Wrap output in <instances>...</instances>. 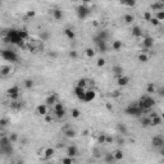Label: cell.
Instances as JSON below:
<instances>
[{
	"mask_svg": "<svg viewBox=\"0 0 164 164\" xmlns=\"http://www.w3.org/2000/svg\"><path fill=\"white\" fill-rule=\"evenodd\" d=\"M62 132L64 133V136L67 138H73L76 136V130L72 127V126H65V127H63Z\"/></svg>",
	"mask_w": 164,
	"mask_h": 164,
	"instance_id": "5",
	"label": "cell"
},
{
	"mask_svg": "<svg viewBox=\"0 0 164 164\" xmlns=\"http://www.w3.org/2000/svg\"><path fill=\"white\" fill-rule=\"evenodd\" d=\"M117 130L119 131V133H123V135L127 133V128H126V126H123L122 123H118V124H117Z\"/></svg>",
	"mask_w": 164,
	"mask_h": 164,
	"instance_id": "37",
	"label": "cell"
},
{
	"mask_svg": "<svg viewBox=\"0 0 164 164\" xmlns=\"http://www.w3.org/2000/svg\"><path fill=\"white\" fill-rule=\"evenodd\" d=\"M56 101H58V96H56V94H50L48 97H46L45 100V104L49 106H51L53 104H55Z\"/></svg>",
	"mask_w": 164,
	"mask_h": 164,
	"instance_id": "20",
	"label": "cell"
},
{
	"mask_svg": "<svg viewBox=\"0 0 164 164\" xmlns=\"http://www.w3.org/2000/svg\"><path fill=\"white\" fill-rule=\"evenodd\" d=\"M131 34L135 37H141L142 36V30H141L140 26H133L132 30H131Z\"/></svg>",
	"mask_w": 164,
	"mask_h": 164,
	"instance_id": "22",
	"label": "cell"
},
{
	"mask_svg": "<svg viewBox=\"0 0 164 164\" xmlns=\"http://www.w3.org/2000/svg\"><path fill=\"white\" fill-rule=\"evenodd\" d=\"M142 18H144V21L149 22L153 18V12H151V10H145L144 14H142Z\"/></svg>",
	"mask_w": 164,
	"mask_h": 164,
	"instance_id": "32",
	"label": "cell"
},
{
	"mask_svg": "<svg viewBox=\"0 0 164 164\" xmlns=\"http://www.w3.org/2000/svg\"><path fill=\"white\" fill-rule=\"evenodd\" d=\"M81 1H83V3H89L90 0H81Z\"/></svg>",
	"mask_w": 164,
	"mask_h": 164,
	"instance_id": "53",
	"label": "cell"
},
{
	"mask_svg": "<svg viewBox=\"0 0 164 164\" xmlns=\"http://www.w3.org/2000/svg\"><path fill=\"white\" fill-rule=\"evenodd\" d=\"M54 154H55V150H54V147H51V146H46L41 150V155H42L44 159H50Z\"/></svg>",
	"mask_w": 164,
	"mask_h": 164,
	"instance_id": "6",
	"label": "cell"
},
{
	"mask_svg": "<svg viewBox=\"0 0 164 164\" xmlns=\"http://www.w3.org/2000/svg\"><path fill=\"white\" fill-rule=\"evenodd\" d=\"M122 48H123V42H122V41L116 40V41H113V42H112V49H113L114 51H119Z\"/></svg>",
	"mask_w": 164,
	"mask_h": 164,
	"instance_id": "26",
	"label": "cell"
},
{
	"mask_svg": "<svg viewBox=\"0 0 164 164\" xmlns=\"http://www.w3.org/2000/svg\"><path fill=\"white\" fill-rule=\"evenodd\" d=\"M118 142H119V145H123L124 144V138H118Z\"/></svg>",
	"mask_w": 164,
	"mask_h": 164,
	"instance_id": "51",
	"label": "cell"
},
{
	"mask_svg": "<svg viewBox=\"0 0 164 164\" xmlns=\"http://www.w3.org/2000/svg\"><path fill=\"white\" fill-rule=\"evenodd\" d=\"M151 9H154V12H157V10H163L164 9V4L162 0H158V1H155L154 4L151 5Z\"/></svg>",
	"mask_w": 164,
	"mask_h": 164,
	"instance_id": "24",
	"label": "cell"
},
{
	"mask_svg": "<svg viewBox=\"0 0 164 164\" xmlns=\"http://www.w3.org/2000/svg\"><path fill=\"white\" fill-rule=\"evenodd\" d=\"M64 35H65V37H67V39H69V40H75V37H76L75 31H73L72 28H69V27L64 28Z\"/></svg>",
	"mask_w": 164,
	"mask_h": 164,
	"instance_id": "23",
	"label": "cell"
},
{
	"mask_svg": "<svg viewBox=\"0 0 164 164\" xmlns=\"http://www.w3.org/2000/svg\"><path fill=\"white\" fill-rule=\"evenodd\" d=\"M51 110H53V113L59 112V110H64V105H63V103L56 101L55 104H53V105H51Z\"/></svg>",
	"mask_w": 164,
	"mask_h": 164,
	"instance_id": "27",
	"label": "cell"
},
{
	"mask_svg": "<svg viewBox=\"0 0 164 164\" xmlns=\"http://www.w3.org/2000/svg\"><path fill=\"white\" fill-rule=\"evenodd\" d=\"M121 3L128 8H133L136 5V0H121Z\"/></svg>",
	"mask_w": 164,
	"mask_h": 164,
	"instance_id": "30",
	"label": "cell"
},
{
	"mask_svg": "<svg viewBox=\"0 0 164 164\" xmlns=\"http://www.w3.org/2000/svg\"><path fill=\"white\" fill-rule=\"evenodd\" d=\"M141 39H142V41H141V44H142L144 46V50H149V49H151L153 46H154V39L150 36H141Z\"/></svg>",
	"mask_w": 164,
	"mask_h": 164,
	"instance_id": "4",
	"label": "cell"
},
{
	"mask_svg": "<svg viewBox=\"0 0 164 164\" xmlns=\"http://www.w3.org/2000/svg\"><path fill=\"white\" fill-rule=\"evenodd\" d=\"M0 146H1V142H0Z\"/></svg>",
	"mask_w": 164,
	"mask_h": 164,
	"instance_id": "54",
	"label": "cell"
},
{
	"mask_svg": "<svg viewBox=\"0 0 164 164\" xmlns=\"http://www.w3.org/2000/svg\"><path fill=\"white\" fill-rule=\"evenodd\" d=\"M149 23H151V24H153V26H154V27H157V26H159V24H162V22H159V21L157 19V18L154 17V15H153V18H151V19L149 21Z\"/></svg>",
	"mask_w": 164,
	"mask_h": 164,
	"instance_id": "43",
	"label": "cell"
},
{
	"mask_svg": "<svg viewBox=\"0 0 164 164\" xmlns=\"http://www.w3.org/2000/svg\"><path fill=\"white\" fill-rule=\"evenodd\" d=\"M128 82H130V78L127 77V76H124V75H122V76H119V77H117V85L118 86H127L128 85Z\"/></svg>",
	"mask_w": 164,
	"mask_h": 164,
	"instance_id": "16",
	"label": "cell"
},
{
	"mask_svg": "<svg viewBox=\"0 0 164 164\" xmlns=\"http://www.w3.org/2000/svg\"><path fill=\"white\" fill-rule=\"evenodd\" d=\"M155 91H157V87H155V85H154V83H149V85H147V87H146V92H147V95L154 94Z\"/></svg>",
	"mask_w": 164,
	"mask_h": 164,
	"instance_id": "31",
	"label": "cell"
},
{
	"mask_svg": "<svg viewBox=\"0 0 164 164\" xmlns=\"http://www.w3.org/2000/svg\"><path fill=\"white\" fill-rule=\"evenodd\" d=\"M1 55H3V58L7 59L8 62H15L17 60V55H15L13 51L4 50V51H1Z\"/></svg>",
	"mask_w": 164,
	"mask_h": 164,
	"instance_id": "11",
	"label": "cell"
},
{
	"mask_svg": "<svg viewBox=\"0 0 164 164\" xmlns=\"http://www.w3.org/2000/svg\"><path fill=\"white\" fill-rule=\"evenodd\" d=\"M89 14H90V10L87 9L86 7H78L77 8V15H78V18L85 19V18H86Z\"/></svg>",
	"mask_w": 164,
	"mask_h": 164,
	"instance_id": "13",
	"label": "cell"
},
{
	"mask_svg": "<svg viewBox=\"0 0 164 164\" xmlns=\"http://www.w3.org/2000/svg\"><path fill=\"white\" fill-rule=\"evenodd\" d=\"M95 97H96V92H95V90L89 89V90L85 91V96H83V100H82V101L90 103V101H92V100H95Z\"/></svg>",
	"mask_w": 164,
	"mask_h": 164,
	"instance_id": "7",
	"label": "cell"
},
{
	"mask_svg": "<svg viewBox=\"0 0 164 164\" xmlns=\"http://www.w3.org/2000/svg\"><path fill=\"white\" fill-rule=\"evenodd\" d=\"M8 123H9V119L8 118H0V126L5 127V126H8Z\"/></svg>",
	"mask_w": 164,
	"mask_h": 164,
	"instance_id": "46",
	"label": "cell"
},
{
	"mask_svg": "<svg viewBox=\"0 0 164 164\" xmlns=\"http://www.w3.org/2000/svg\"><path fill=\"white\" fill-rule=\"evenodd\" d=\"M105 63H106V60L104 58H99L96 60V65H97V67H104V65H105Z\"/></svg>",
	"mask_w": 164,
	"mask_h": 164,
	"instance_id": "45",
	"label": "cell"
},
{
	"mask_svg": "<svg viewBox=\"0 0 164 164\" xmlns=\"http://www.w3.org/2000/svg\"><path fill=\"white\" fill-rule=\"evenodd\" d=\"M81 116H82V113L78 108H73L72 110H71V117H72L73 119H78Z\"/></svg>",
	"mask_w": 164,
	"mask_h": 164,
	"instance_id": "28",
	"label": "cell"
},
{
	"mask_svg": "<svg viewBox=\"0 0 164 164\" xmlns=\"http://www.w3.org/2000/svg\"><path fill=\"white\" fill-rule=\"evenodd\" d=\"M105 140H106V135H105V133H100L99 137H97V144L104 145V144H105Z\"/></svg>",
	"mask_w": 164,
	"mask_h": 164,
	"instance_id": "38",
	"label": "cell"
},
{
	"mask_svg": "<svg viewBox=\"0 0 164 164\" xmlns=\"http://www.w3.org/2000/svg\"><path fill=\"white\" fill-rule=\"evenodd\" d=\"M67 155H69V157H77L78 155V149L75 146V145H71V146H68V150H67Z\"/></svg>",
	"mask_w": 164,
	"mask_h": 164,
	"instance_id": "21",
	"label": "cell"
},
{
	"mask_svg": "<svg viewBox=\"0 0 164 164\" xmlns=\"http://www.w3.org/2000/svg\"><path fill=\"white\" fill-rule=\"evenodd\" d=\"M138 106H140L141 109H142V112H147L150 110V109L154 106V99H153L151 96H149V95H145V96H142L140 100H138Z\"/></svg>",
	"mask_w": 164,
	"mask_h": 164,
	"instance_id": "1",
	"label": "cell"
},
{
	"mask_svg": "<svg viewBox=\"0 0 164 164\" xmlns=\"http://www.w3.org/2000/svg\"><path fill=\"white\" fill-rule=\"evenodd\" d=\"M17 32H18V36H19L22 40L26 41L27 39H28V34H27L26 30H19V31H17Z\"/></svg>",
	"mask_w": 164,
	"mask_h": 164,
	"instance_id": "35",
	"label": "cell"
},
{
	"mask_svg": "<svg viewBox=\"0 0 164 164\" xmlns=\"http://www.w3.org/2000/svg\"><path fill=\"white\" fill-rule=\"evenodd\" d=\"M123 21H124V23H127V24H132L133 22H135V15L127 13V14L123 15Z\"/></svg>",
	"mask_w": 164,
	"mask_h": 164,
	"instance_id": "25",
	"label": "cell"
},
{
	"mask_svg": "<svg viewBox=\"0 0 164 164\" xmlns=\"http://www.w3.org/2000/svg\"><path fill=\"white\" fill-rule=\"evenodd\" d=\"M112 155H113L114 162H119V160H122L123 158H124V154H123V151H122V150H119V149L114 150V151L112 153Z\"/></svg>",
	"mask_w": 164,
	"mask_h": 164,
	"instance_id": "18",
	"label": "cell"
},
{
	"mask_svg": "<svg viewBox=\"0 0 164 164\" xmlns=\"http://www.w3.org/2000/svg\"><path fill=\"white\" fill-rule=\"evenodd\" d=\"M113 142V137L109 135H106V140H105V144H112Z\"/></svg>",
	"mask_w": 164,
	"mask_h": 164,
	"instance_id": "50",
	"label": "cell"
},
{
	"mask_svg": "<svg viewBox=\"0 0 164 164\" xmlns=\"http://www.w3.org/2000/svg\"><path fill=\"white\" fill-rule=\"evenodd\" d=\"M151 144L154 147H163V144H164V138L162 135H157L153 137L151 140Z\"/></svg>",
	"mask_w": 164,
	"mask_h": 164,
	"instance_id": "12",
	"label": "cell"
},
{
	"mask_svg": "<svg viewBox=\"0 0 164 164\" xmlns=\"http://www.w3.org/2000/svg\"><path fill=\"white\" fill-rule=\"evenodd\" d=\"M104 162H106V163H112V162H114L112 153H110V154H105V157H104Z\"/></svg>",
	"mask_w": 164,
	"mask_h": 164,
	"instance_id": "42",
	"label": "cell"
},
{
	"mask_svg": "<svg viewBox=\"0 0 164 164\" xmlns=\"http://www.w3.org/2000/svg\"><path fill=\"white\" fill-rule=\"evenodd\" d=\"M153 15H154L159 22H163L164 21V9L163 10H157V12L153 13Z\"/></svg>",
	"mask_w": 164,
	"mask_h": 164,
	"instance_id": "29",
	"label": "cell"
},
{
	"mask_svg": "<svg viewBox=\"0 0 164 164\" xmlns=\"http://www.w3.org/2000/svg\"><path fill=\"white\" fill-rule=\"evenodd\" d=\"M149 59H150V55H149V53H147V50H142L138 53L137 60L140 63H146V62H149Z\"/></svg>",
	"mask_w": 164,
	"mask_h": 164,
	"instance_id": "14",
	"label": "cell"
},
{
	"mask_svg": "<svg viewBox=\"0 0 164 164\" xmlns=\"http://www.w3.org/2000/svg\"><path fill=\"white\" fill-rule=\"evenodd\" d=\"M36 113L41 117H45L48 113H50V112H49V105H46V104H40V105H37Z\"/></svg>",
	"mask_w": 164,
	"mask_h": 164,
	"instance_id": "10",
	"label": "cell"
},
{
	"mask_svg": "<svg viewBox=\"0 0 164 164\" xmlns=\"http://www.w3.org/2000/svg\"><path fill=\"white\" fill-rule=\"evenodd\" d=\"M62 163H64V164H72V163H75V159H73L72 157H69V155H68L67 158H63Z\"/></svg>",
	"mask_w": 164,
	"mask_h": 164,
	"instance_id": "41",
	"label": "cell"
},
{
	"mask_svg": "<svg viewBox=\"0 0 164 164\" xmlns=\"http://www.w3.org/2000/svg\"><path fill=\"white\" fill-rule=\"evenodd\" d=\"M141 123H142L144 127H146V126H150V118H149V116H146L145 118L141 119Z\"/></svg>",
	"mask_w": 164,
	"mask_h": 164,
	"instance_id": "44",
	"label": "cell"
},
{
	"mask_svg": "<svg viewBox=\"0 0 164 164\" xmlns=\"http://www.w3.org/2000/svg\"><path fill=\"white\" fill-rule=\"evenodd\" d=\"M149 118H150V126H154V127H157V126L162 124V117L158 116L157 113L150 114Z\"/></svg>",
	"mask_w": 164,
	"mask_h": 164,
	"instance_id": "9",
	"label": "cell"
},
{
	"mask_svg": "<svg viewBox=\"0 0 164 164\" xmlns=\"http://www.w3.org/2000/svg\"><path fill=\"white\" fill-rule=\"evenodd\" d=\"M85 91H86V89L80 87V86H76L75 87V95H76V97H77V99H80V100H83Z\"/></svg>",
	"mask_w": 164,
	"mask_h": 164,
	"instance_id": "17",
	"label": "cell"
},
{
	"mask_svg": "<svg viewBox=\"0 0 164 164\" xmlns=\"http://www.w3.org/2000/svg\"><path fill=\"white\" fill-rule=\"evenodd\" d=\"M112 72H113V75L116 76V77H119V76H122V75H124V69H123V67L122 65H119V64H116V65H113L112 67Z\"/></svg>",
	"mask_w": 164,
	"mask_h": 164,
	"instance_id": "15",
	"label": "cell"
},
{
	"mask_svg": "<svg viewBox=\"0 0 164 164\" xmlns=\"http://www.w3.org/2000/svg\"><path fill=\"white\" fill-rule=\"evenodd\" d=\"M51 17H53L55 21H62V18H63V12H62L60 9H58V8H55V9L51 10Z\"/></svg>",
	"mask_w": 164,
	"mask_h": 164,
	"instance_id": "19",
	"label": "cell"
},
{
	"mask_svg": "<svg viewBox=\"0 0 164 164\" xmlns=\"http://www.w3.org/2000/svg\"><path fill=\"white\" fill-rule=\"evenodd\" d=\"M19 94H21V89L18 85H14V86L9 87V89L7 90V95L12 100H17L18 97H19Z\"/></svg>",
	"mask_w": 164,
	"mask_h": 164,
	"instance_id": "3",
	"label": "cell"
},
{
	"mask_svg": "<svg viewBox=\"0 0 164 164\" xmlns=\"http://www.w3.org/2000/svg\"><path fill=\"white\" fill-rule=\"evenodd\" d=\"M77 55H78V54H77V51H76V50L69 51V56H71V58H73V59H75V58H77Z\"/></svg>",
	"mask_w": 164,
	"mask_h": 164,
	"instance_id": "49",
	"label": "cell"
},
{
	"mask_svg": "<svg viewBox=\"0 0 164 164\" xmlns=\"http://www.w3.org/2000/svg\"><path fill=\"white\" fill-rule=\"evenodd\" d=\"M97 46H99V50L101 51V53H105V51L108 50V46H106V41H100V42H97Z\"/></svg>",
	"mask_w": 164,
	"mask_h": 164,
	"instance_id": "33",
	"label": "cell"
},
{
	"mask_svg": "<svg viewBox=\"0 0 164 164\" xmlns=\"http://www.w3.org/2000/svg\"><path fill=\"white\" fill-rule=\"evenodd\" d=\"M106 108H108V109H109V110H112V109H113V106H112V105H110V104H106Z\"/></svg>",
	"mask_w": 164,
	"mask_h": 164,
	"instance_id": "52",
	"label": "cell"
},
{
	"mask_svg": "<svg viewBox=\"0 0 164 164\" xmlns=\"http://www.w3.org/2000/svg\"><path fill=\"white\" fill-rule=\"evenodd\" d=\"M35 15H36V12H35V10H28V12L26 13V17L27 18H34Z\"/></svg>",
	"mask_w": 164,
	"mask_h": 164,
	"instance_id": "47",
	"label": "cell"
},
{
	"mask_svg": "<svg viewBox=\"0 0 164 164\" xmlns=\"http://www.w3.org/2000/svg\"><path fill=\"white\" fill-rule=\"evenodd\" d=\"M9 141H10V144H15L18 141V133H15V132H13V133H10L9 135Z\"/></svg>",
	"mask_w": 164,
	"mask_h": 164,
	"instance_id": "36",
	"label": "cell"
},
{
	"mask_svg": "<svg viewBox=\"0 0 164 164\" xmlns=\"http://www.w3.org/2000/svg\"><path fill=\"white\" fill-rule=\"evenodd\" d=\"M23 86L26 87V89H32V87H34V81L32 80H24L23 81Z\"/></svg>",
	"mask_w": 164,
	"mask_h": 164,
	"instance_id": "39",
	"label": "cell"
},
{
	"mask_svg": "<svg viewBox=\"0 0 164 164\" xmlns=\"http://www.w3.org/2000/svg\"><path fill=\"white\" fill-rule=\"evenodd\" d=\"M12 73H13V67L10 64H5L0 68V76H1V77H8V76H10Z\"/></svg>",
	"mask_w": 164,
	"mask_h": 164,
	"instance_id": "8",
	"label": "cell"
},
{
	"mask_svg": "<svg viewBox=\"0 0 164 164\" xmlns=\"http://www.w3.org/2000/svg\"><path fill=\"white\" fill-rule=\"evenodd\" d=\"M40 37H41V40H42V41H46L49 39V34H46V32H41Z\"/></svg>",
	"mask_w": 164,
	"mask_h": 164,
	"instance_id": "48",
	"label": "cell"
},
{
	"mask_svg": "<svg viewBox=\"0 0 164 164\" xmlns=\"http://www.w3.org/2000/svg\"><path fill=\"white\" fill-rule=\"evenodd\" d=\"M124 112H126V114H128V116H141V114H142V109L138 106L137 103L131 104L130 106L126 108Z\"/></svg>",
	"mask_w": 164,
	"mask_h": 164,
	"instance_id": "2",
	"label": "cell"
},
{
	"mask_svg": "<svg viewBox=\"0 0 164 164\" xmlns=\"http://www.w3.org/2000/svg\"><path fill=\"white\" fill-rule=\"evenodd\" d=\"M76 86H80V87H83V89H86V86H87V80H85V78H82V80H78L77 83H76Z\"/></svg>",
	"mask_w": 164,
	"mask_h": 164,
	"instance_id": "40",
	"label": "cell"
},
{
	"mask_svg": "<svg viewBox=\"0 0 164 164\" xmlns=\"http://www.w3.org/2000/svg\"><path fill=\"white\" fill-rule=\"evenodd\" d=\"M85 55H86L87 58H94L95 56V50L92 48H87L86 50H85Z\"/></svg>",
	"mask_w": 164,
	"mask_h": 164,
	"instance_id": "34",
	"label": "cell"
}]
</instances>
